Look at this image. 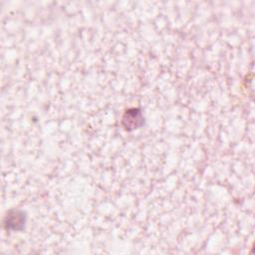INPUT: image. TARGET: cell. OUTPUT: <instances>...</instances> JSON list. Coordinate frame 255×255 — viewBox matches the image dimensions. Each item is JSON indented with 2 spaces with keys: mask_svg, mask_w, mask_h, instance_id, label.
I'll use <instances>...</instances> for the list:
<instances>
[{
  "mask_svg": "<svg viewBox=\"0 0 255 255\" xmlns=\"http://www.w3.org/2000/svg\"><path fill=\"white\" fill-rule=\"evenodd\" d=\"M143 124V118L138 109L128 110L123 117V126L127 130H132Z\"/></svg>",
  "mask_w": 255,
  "mask_h": 255,
  "instance_id": "cell-1",
  "label": "cell"
},
{
  "mask_svg": "<svg viewBox=\"0 0 255 255\" xmlns=\"http://www.w3.org/2000/svg\"><path fill=\"white\" fill-rule=\"evenodd\" d=\"M25 224V213L20 210H10L4 220L6 229L21 230Z\"/></svg>",
  "mask_w": 255,
  "mask_h": 255,
  "instance_id": "cell-2",
  "label": "cell"
}]
</instances>
